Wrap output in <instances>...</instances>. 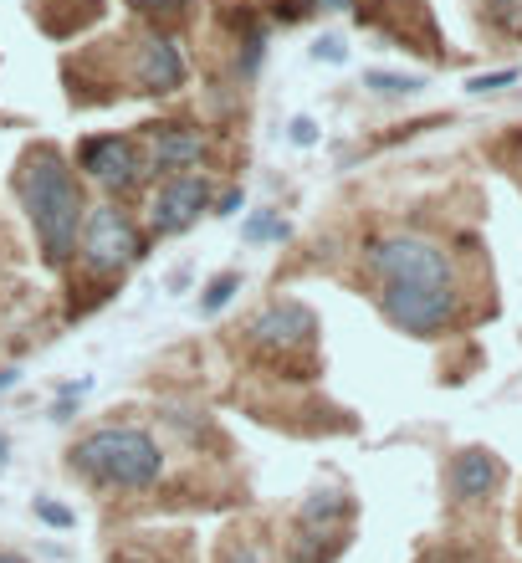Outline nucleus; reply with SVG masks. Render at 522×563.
I'll return each mask as SVG.
<instances>
[{
    "label": "nucleus",
    "mask_w": 522,
    "mask_h": 563,
    "mask_svg": "<svg viewBox=\"0 0 522 563\" xmlns=\"http://www.w3.org/2000/svg\"><path fill=\"white\" fill-rule=\"evenodd\" d=\"M210 205H215V215H236V210L246 205V195H241V190H226L221 200H210Z\"/></svg>",
    "instance_id": "b1692460"
},
{
    "label": "nucleus",
    "mask_w": 522,
    "mask_h": 563,
    "mask_svg": "<svg viewBox=\"0 0 522 563\" xmlns=\"http://www.w3.org/2000/svg\"><path fill=\"white\" fill-rule=\"evenodd\" d=\"M16 384V369H0V389H11Z\"/></svg>",
    "instance_id": "bb28decb"
},
{
    "label": "nucleus",
    "mask_w": 522,
    "mask_h": 563,
    "mask_svg": "<svg viewBox=\"0 0 522 563\" xmlns=\"http://www.w3.org/2000/svg\"><path fill=\"white\" fill-rule=\"evenodd\" d=\"M287 139H292L297 149H308V144H318V123H313L308 113H297V118L287 123Z\"/></svg>",
    "instance_id": "4be33fe9"
},
{
    "label": "nucleus",
    "mask_w": 522,
    "mask_h": 563,
    "mask_svg": "<svg viewBox=\"0 0 522 563\" xmlns=\"http://www.w3.org/2000/svg\"><path fill=\"white\" fill-rule=\"evenodd\" d=\"M139 144L149 175H180V169H195L205 159V134L190 123H144Z\"/></svg>",
    "instance_id": "1a4fd4ad"
},
{
    "label": "nucleus",
    "mask_w": 522,
    "mask_h": 563,
    "mask_svg": "<svg viewBox=\"0 0 522 563\" xmlns=\"http://www.w3.org/2000/svg\"><path fill=\"white\" fill-rule=\"evenodd\" d=\"M16 195L26 205V221L41 241V262L47 267H67L82 221H87V200H82V180L72 175V164L57 144H31L16 164Z\"/></svg>",
    "instance_id": "f03ea898"
},
{
    "label": "nucleus",
    "mask_w": 522,
    "mask_h": 563,
    "mask_svg": "<svg viewBox=\"0 0 522 563\" xmlns=\"http://www.w3.org/2000/svg\"><path fill=\"white\" fill-rule=\"evenodd\" d=\"M267 236H287V221H277V215H267V210H261V215H251V221H246V241H267Z\"/></svg>",
    "instance_id": "aec40b11"
},
{
    "label": "nucleus",
    "mask_w": 522,
    "mask_h": 563,
    "mask_svg": "<svg viewBox=\"0 0 522 563\" xmlns=\"http://www.w3.org/2000/svg\"><path fill=\"white\" fill-rule=\"evenodd\" d=\"M482 21L502 36H522V0H482Z\"/></svg>",
    "instance_id": "2eb2a0df"
},
{
    "label": "nucleus",
    "mask_w": 522,
    "mask_h": 563,
    "mask_svg": "<svg viewBox=\"0 0 522 563\" xmlns=\"http://www.w3.org/2000/svg\"><path fill=\"white\" fill-rule=\"evenodd\" d=\"M430 563H456V558H430Z\"/></svg>",
    "instance_id": "c85d7f7f"
},
{
    "label": "nucleus",
    "mask_w": 522,
    "mask_h": 563,
    "mask_svg": "<svg viewBox=\"0 0 522 563\" xmlns=\"http://www.w3.org/2000/svg\"><path fill=\"white\" fill-rule=\"evenodd\" d=\"M318 6H323V11H348L354 0H318Z\"/></svg>",
    "instance_id": "393cba45"
},
{
    "label": "nucleus",
    "mask_w": 522,
    "mask_h": 563,
    "mask_svg": "<svg viewBox=\"0 0 522 563\" xmlns=\"http://www.w3.org/2000/svg\"><path fill=\"white\" fill-rule=\"evenodd\" d=\"M77 256L93 277L113 282L144 256V236L134 231V221H128L118 205H98V210H87V221H82V251Z\"/></svg>",
    "instance_id": "39448f33"
},
{
    "label": "nucleus",
    "mask_w": 522,
    "mask_h": 563,
    "mask_svg": "<svg viewBox=\"0 0 522 563\" xmlns=\"http://www.w3.org/2000/svg\"><path fill=\"white\" fill-rule=\"evenodd\" d=\"M215 563H261V548L241 533H226L221 538V553H215Z\"/></svg>",
    "instance_id": "a211bd4d"
},
{
    "label": "nucleus",
    "mask_w": 522,
    "mask_h": 563,
    "mask_svg": "<svg viewBox=\"0 0 522 563\" xmlns=\"http://www.w3.org/2000/svg\"><path fill=\"white\" fill-rule=\"evenodd\" d=\"M348 512H354V502H348L338 487H318L308 502L297 507V523L292 528H302V533H343Z\"/></svg>",
    "instance_id": "9b49d317"
},
{
    "label": "nucleus",
    "mask_w": 522,
    "mask_h": 563,
    "mask_svg": "<svg viewBox=\"0 0 522 563\" xmlns=\"http://www.w3.org/2000/svg\"><path fill=\"white\" fill-rule=\"evenodd\" d=\"M123 62H128V93L164 98L185 88V57L169 36H123Z\"/></svg>",
    "instance_id": "0eeeda50"
},
{
    "label": "nucleus",
    "mask_w": 522,
    "mask_h": 563,
    "mask_svg": "<svg viewBox=\"0 0 522 563\" xmlns=\"http://www.w3.org/2000/svg\"><path fill=\"white\" fill-rule=\"evenodd\" d=\"M517 82V67H502V72H487V77H471L466 88L471 93H497V88H512Z\"/></svg>",
    "instance_id": "412c9836"
},
{
    "label": "nucleus",
    "mask_w": 522,
    "mask_h": 563,
    "mask_svg": "<svg viewBox=\"0 0 522 563\" xmlns=\"http://www.w3.org/2000/svg\"><path fill=\"white\" fill-rule=\"evenodd\" d=\"M364 262H369V272L379 282V308H384V318L395 323L400 333L435 338L441 328H451L461 287H456L451 256L435 246V241L395 231V236L369 241Z\"/></svg>",
    "instance_id": "f257e3e1"
},
{
    "label": "nucleus",
    "mask_w": 522,
    "mask_h": 563,
    "mask_svg": "<svg viewBox=\"0 0 522 563\" xmlns=\"http://www.w3.org/2000/svg\"><path fill=\"white\" fill-rule=\"evenodd\" d=\"M497 482H502V461H497L492 451H482V446L456 451V461H451V492H456L461 502H482V497H492Z\"/></svg>",
    "instance_id": "9d476101"
},
{
    "label": "nucleus",
    "mask_w": 522,
    "mask_h": 563,
    "mask_svg": "<svg viewBox=\"0 0 522 563\" xmlns=\"http://www.w3.org/2000/svg\"><path fill=\"white\" fill-rule=\"evenodd\" d=\"M0 563H26L21 553H0Z\"/></svg>",
    "instance_id": "cd10ccee"
},
{
    "label": "nucleus",
    "mask_w": 522,
    "mask_h": 563,
    "mask_svg": "<svg viewBox=\"0 0 522 563\" xmlns=\"http://www.w3.org/2000/svg\"><path fill=\"white\" fill-rule=\"evenodd\" d=\"M236 292H241V272H221V277H210V282H205V297H200V318H215Z\"/></svg>",
    "instance_id": "dca6fc26"
},
{
    "label": "nucleus",
    "mask_w": 522,
    "mask_h": 563,
    "mask_svg": "<svg viewBox=\"0 0 522 563\" xmlns=\"http://www.w3.org/2000/svg\"><path fill=\"white\" fill-rule=\"evenodd\" d=\"M246 354L261 359L267 369H282L292 379H308L318 369V313L297 297L267 302L251 323H246Z\"/></svg>",
    "instance_id": "20e7f679"
},
{
    "label": "nucleus",
    "mask_w": 522,
    "mask_h": 563,
    "mask_svg": "<svg viewBox=\"0 0 522 563\" xmlns=\"http://www.w3.org/2000/svg\"><path fill=\"white\" fill-rule=\"evenodd\" d=\"M123 6L139 11L144 21H154L159 31H174V26L190 21V6H195V0H123Z\"/></svg>",
    "instance_id": "ddd939ff"
},
{
    "label": "nucleus",
    "mask_w": 522,
    "mask_h": 563,
    "mask_svg": "<svg viewBox=\"0 0 522 563\" xmlns=\"http://www.w3.org/2000/svg\"><path fill=\"white\" fill-rule=\"evenodd\" d=\"M47 6H62V16L41 21V31H47L52 41H67V36L87 31L93 21H103V0H47Z\"/></svg>",
    "instance_id": "f8f14e48"
},
{
    "label": "nucleus",
    "mask_w": 522,
    "mask_h": 563,
    "mask_svg": "<svg viewBox=\"0 0 522 563\" xmlns=\"http://www.w3.org/2000/svg\"><path fill=\"white\" fill-rule=\"evenodd\" d=\"M31 512H36V517H41V523H47V528H57V533L77 528V512H72V507H62L57 497H36V502H31Z\"/></svg>",
    "instance_id": "f3484780"
},
{
    "label": "nucleus",
    "mask_w": 522,
    "mask_h": 563,
    "mask_svg": "<svg viewBox=\"0 0 522 563\" xmlns=\"http://www.w3.org/2000/svg\"><path fill=\"white\" fill-rule=\"evenodd\" d=\"M313 57H318V62H333V67H338V62H348L343 36H318V41H313Z\"/></svg>",
    "instance_id": "5701e85b"
},
{
    "label": "nucleus",
    "mask_w": 522,
    "mask_h": 563,
    "mask_svg": "<svg viewBox=\"0 0 522 563\" xmlns=\"http://www.w3.org/2000/svg\"><path fill=\"white\" fill-rule=\"evenodd\" d=\"M77 169L93 185H103L113 200L123 195H134L149 175V164H144V149L139 139H123V134H98V139H82L77 144Z\"/></svg>",
    "instance_id": "423d86ee"
},
{
    "label": "nucleus",
    "mask_w": 522,
    "mask_h": 563,
    "mask_svg": "<svg viewBox=\"0 0 522 563\" xmlns=\"http://www.w3.org/2000/svg\"><path fill=\"white\" fill-rule=\"evenodd\" d=\"M364 88L379 98H410L425 88V77L420 72H364Z\"/></svg>",
    "instance_id": "4468645a"
},
{
    "label": "nucleus",
    "mask_w": 522,
    "mask_h": 563,
    "mask_svg": "<svg viewBox=\"0 0 522 563\" xmlns=\"http://www.w3.org/2000/svg\"><path fill=\"white\" fill-rule=\"evenodd\" d=\"M6 461H11V441L0 436V471H6Z\"/></svg>",
    "instance_id": "a878e982"
},
{
    "label": "nucleus",
    "mask_w": 522,
    "mask_h": 563,
    "mask_svg": "<svg viewBox=\"0 0 522 563\" xmlns=\"http://www.w3.org/2000/svg\"><path fill=\"white\" fill-rule=\"evenodd\" d=\"M164 446L144 425H98L67 451V471L108 492H149L164 482Z\"/></svg>",
    "instance_id": "7ed1b4c3"
},
{
    "label": "nucleus",
    "mask_w": 522,
    "mask_h": 563,
    "mask_svg": "<svg viewBox=\"0 0 522 563\" xmlns=\"http://www.w3.org/2000/svg\"><path fill=\"white\" fill-rule=\"evenodd\" d=\"M313 11H318V0H272V21H282V26L308 21Z\"/></svg>",
    "instance_id": "6ab92c4d"
},
{
    "label": "nucleus",
    "mask_w": 522,
    "mask_h": 563,
    "mask_svg": "<svg viewBox=\"0 0 522 563\" xmlns=\"http://www.w3.org/2000/svg\"><path fill=\"white\" fill-rule=\"evenodd\" d=\"M200 210H210V180L200 169H180V175H164V185L149 200V231L154 236H180L200 221Z\"/></svg>",
    "instance_id": "6e6552de"
}]
</instances>
